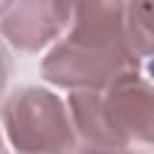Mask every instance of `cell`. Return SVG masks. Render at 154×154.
<instances>
[{
  "mask_svg": "<svg viewBox=\"0 0 154 154\" xmlns=\"http://www.w3.org/2000/svg\"><path fill=\"white\" fill-rule=\"evenodd\" d=\"M10 75H12V58H10L7 48H5V46H2V41H0V99H2L5 89H7Z\"/></svg>",
  "mask_w": 154,
  "mask_h": 154,
  "instance_id": "6",
  "label": "cell"
},
{
  "mask_svg": "<svg viewBox=\"0 0 154 154\" xmlns=\"http://www.w3.org/2000/svg\"><path fill=\"white\" fill-rule=\"evenodd\" d=\"M79 154H135V152H130V149H89V147H84Z\"/></svg>",
  "mask_w": 154,
  "mask_h": 154,
  "instance_id": "7",
  "label": "cell"
},
{
  "mask_svg": "<svg viewBox=\"0 0 154 154\" xmlns=\"http://www.w3.org/2000/svg\"><path fill=\"white\" fill-rule=\"evenodd\" d=\"M72 19V2L19 0L7 2L0 14V31L10 46L22 53H38L55 41Z\"/></svg>",
  "mask_w": 154,
  "mask_h": 154,
  "instance_id": "4",
  "label": "cell"
},
{
  "mask_svg": "<svg viewBox=\"0 0 154 154\" xmlns=\"http://www.w3.org/2000/svg\"><path fill=\"white\" fill-rule=\"evenodd\" d=\"M125 38L137 58L154 55V2H125Z\"/></svg>",
  "mask_w": 154,
  "mask_h": 154,
  "instance_id": "5",
  "label": "cell"
},
{
  "mask_svg": "<svg viewBox=\"0 0 154 154\" xmlns=\"http://www.w3.org/2000/svg\"><path fill=\"white\" fill-rule=\"evenodd\" d=\"M0 154H5V144H2V137H0Z\"/></svg>",
  "mask_w": 154,
  "mask_h": 154,
  "instance_id": "8",
  "label": "cell"
},
{
  "mask_svg": "<svg viewBox=\"0 0 154 154\" xmlns=\"http://www.w3.org/2000/svg\"><path fill=\"white\" fill-rule=\"evenodd\" d=\"M2 125L17 154H70L77 142L67 103L43 87L14 89L2 101Z\"/></svg>",
  "mask_w": 154,
  "mask_h": 154,
  "instance_id": "3",
  "label": "cell"
},
{
  "mask_svg": "<svg viewBox=\"0 0 154 154\" xmlns=\"http://www.w3.org/2000/svg\"><path fill=\"white\" fill-rule=\"evenodd\" d=\"M41 75L70 91H103L140 75V58L125 38V2L72 5L70 31L48 51Z\"/></svg>",
  "mask_w": 154,
  "mask_h": 154,
  "instance_id": "1",
  "label": "cell"
},
{
  "mask_svg": "<svg viewBox=\"0 0 154 154\" xmlns=\"http://www.w3.org/2000/svg\"><path fill=\"white\" fill-rule=\"evenodd\" d=\"M67 113L75 137L89 149L154 144V84L128 75L103 91H70Z\"/></svg>",
  "mask_w": 154,
  "mask_h": 154,
  "instance_id": "2",
  "label": "cell"
}]
</instances>
